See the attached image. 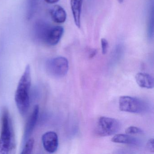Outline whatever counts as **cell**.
Returning <instances> with one entry per match:
<instances>
[{"mask_svg":"<svg viewBox=\"0 0 154 154\" xmlns=\"http://www.w3.org/2000/svg\"><path fill=\"white\" fill-rule=\"evenodd\" d=\"M39 112V106L36 105L26 123L23 136V143H25L32 134L38 119Z\"/></svg>","mask_w":154,"mask_h":154,"instance_id":"ba28073f","label":"cell"},{"mask_svg":"<svg viewBox=\"0 0 154 154\" xmlns=\"http://www.w3.org/2000/svg\"><path fill=\"white\" fill-rule=\"evenodd\" d=\"M43 146L46 151L49 153H54L57 150L58 147V138L54 131H49L42 136Z\"/></svg>","mask_w":154,"mask_h":154,"instance_id":"52a82bcc","label":"cell"},{"mask_svg":"<svg viewBox=\"0 0 154 154\" xmlns=\"http://www.w3.org/2000/svg\"><path fill=\"white\" fill-rule=\"evenodd\" d=\"M111 141L114 143L128 145H137L138 144V141L137 139L127 134H118L115 135L111 139Z\"/></svg>","mask_w":154,"mask_h":154,"instance_id":"7c38bea8","label":"cell"},{"mask_svg":"<svg viewBox=\"0 0 154 154\" xmlns=\"http://www.w3.org/2000/svg\"><path fill=\"white\" fill-rule=\"evenodd\" d=\"M45 1L49 4H55L58 2L60 0H45Z\"/></svg>","mask_w":154,"mask_h":154,"instance_id":"e0dca14e","label":"cell"},{"mask_svg":"<svg viewBox=\"0 0 154 154\" xmlns=\"http://www.w3.org/2000/svg\"><path fill=\"white\" fill-rule=\"evenodd\" d=\"M125 132L128 135H141L144 133V131L141 129L135 126L129 127L126 129Z\"/></svg>","mask_w":154,"mask_h":154,"instance_id":"5bb4252c","label":"cell"},{"mask_svg":"<svg viewBox=\"0 0 154 154\" xmlns=\"http://www.w3.org/2000/svg\"><path fill=\"white\" fill-rule=\"evenodd\" d=\"M96 50H92L91 52V54H90V57H91V58L93 57L96 54Z\"/></svg>","mask_w":154,"mask_h":154,"instance_id":"ac0fdd59","label":"cell"},{"mask_svg":"<svg viewBox=\"0 0 154 154\" xmlns=\"http://www.w3.org/2000/svg\"><path fill=\"white\" fill-rule=\"evenodd\" d=\"M118 2H119V3H122L123 2V0H118Z\"/></svg>","mask_w":154,"mask_h":154,"instance_id":"d6986e66","label":"cell"},{"mask_svg":"<svg viewBox=\"0 0 154 154\" xmlns=\"http://www.w3.org/2000/svg\"><path fill=\"white\" fill-rule=\"evenodd\" d=\"M35 144V140L33 138L28 139L24 145V148L21 151V154H29L32 153Z\"/></svg>","mask_w":154,"mask_h":154,"instance_id":"4fadbf2b","label":"cell"},{"mask_svg":"<svg viewBox=\"0 0 154 154\" xmlns=\"http://www.w3.org/2000/svg\"><path fill=\"white\" fill-rule=\"evenodd\" d=\"M31 84V69L30 66L28 65L19 82L15 95L16 105L22 116L26 114L30 106Z\"/></svg>","mask_w":154,"mask_h":154,"instance_id":"6da1fadb","label":"cell"},{"mask_svg":"<svg viewBox=\"0 0 154 154\" xmlns=\"http://www.w3.org/2000/svg\"><path fill=\"white\" fill-rule=\"evenodd\" d=\"M138 85L141 88L151 89L154 88V81L153 76L144 72H139L135 76Z\"/></svg>","mask_w":154,"mask_h":154,"instance_id":"9c48e42d","label":"cell"},{"mask_svg":"<svg viewBox=\"0 0 154 154\" xmlns=\"http://www.w3.org/2000/svg\"><path fill=\"white\" fill-rule=\"evenodd\" d=\"M83 0H71V6L75 23L76 26L81 27V14Z\"/></svg>","mask_w":154,"mask_h":154,"instance_id":"30bf717a","label":"cell"},{"mask_svg":"<svg viewBox=\"0 0 154 154\" xmlns=\"http://www.w3.org/2000/svg\"><path fill=\"white\" fill-rule=\"evenodd\" d=\"M119 108L121 111L134 113H142L146 109V103L136 97L121 96L119 99Z\"/></svg>","mask_w":154,"mask_h":154,"instance_id":"8992f818","label":"cell"},{"mask_svg":"<svg viewBox=\"0 0 154 154\" xmlns=\"http://www.w3.org/2000/svg\"><path fill=\"white\" fill-rule=\"evenodd\" d=\"M120 124L113 118L101 117L98 119L95 127V133L100 137L114 135L119 131Z\"/></svg>","mask_w":154,"mask_h":154,"instance_id":"277c9868","label":"cell"},{"mask_svg":"<svg viewBox=\"0 0 154 154\" xmlns=\"http://www.w3.org/2000/svg\"><path fill=\"white\" fill-rule=\"evenodd\" d=\"M47 71L51 76L62 78L66 75L69 70L68 60L63 57L49 59L46 63Z\"/></svg>","mask_w":154,"mask_h":154,"instance_id":"5b68a950","label":"cell"},{"mask_svg":"<svg viewBox=\"0 0 154 154\" xmlns=\"http://www.w3.org/2000/svg\"><path fill=\"white\" fill-rule=\"evenodd\" d=\"M101 44L102 52L103 54L104 55L107 53L109 47V43L107 39L104 38H102L101 40Z\"/></svg>","mask_w":154,"mask_h":154,"instance_id":"9a60e30c","label":"cell"},{"mask_svg":"<svg viewBox=\"0 0 154 154\" xmlns=\"http://www.w3.org/2000/svg\"><path fill=\"white\" fill-rule=\"evenodd\" d=\"M146 147L150 152H154V139L151 138L148 141L146 144Z\"/></svg>","mask_w":154,"mask_h":154,"instance_id":"2e32d148","label":"cell"},{"mask_svg":"<svg viewBox=\"0 0 154 154\" xmlns=\"http://www.w3.org/2000/svg\"><path fill=\"white\" fill-rule=\"evenodd\" d=\"M1 131L0 135V154L12 153L16 148L15 135L8 111L4 109L1 118Z\"/></svg>","mask_w":154,"mask_h":154,"instance_id":"7a4b0ae2","label":"cell"},{"mask_svg":"<svg viewBox=\"0 0 154 154\" xmlns=\"http://www.w3.org/2000/svg\"><path fill=\"white\" fill-rule=\"evenodd\" d=\"M50 15L54 22L58 24L64 23L66 19V13L63 8L59 5L54 6L50 10Z\"/></svg>","mask_w":154,"mask_h":154,"instance_id":"8fae6325","label":"cell"},{"mask_svg":"<svg viewBox=\"0 0 154 154\" xmlns=\"http://www.w3.org/2000/svg\"><path fill=\"white\" fill-rule=\"evenodd\" d=\"M35 30L37 37L44 44L51 46L59 43L64 33L63 27L52 26L41 22L37 24Z\"/></svg>","mask_w":154,"mask_h":154,"instance_id":"3957f363","label":"cell"}]
</instances>
